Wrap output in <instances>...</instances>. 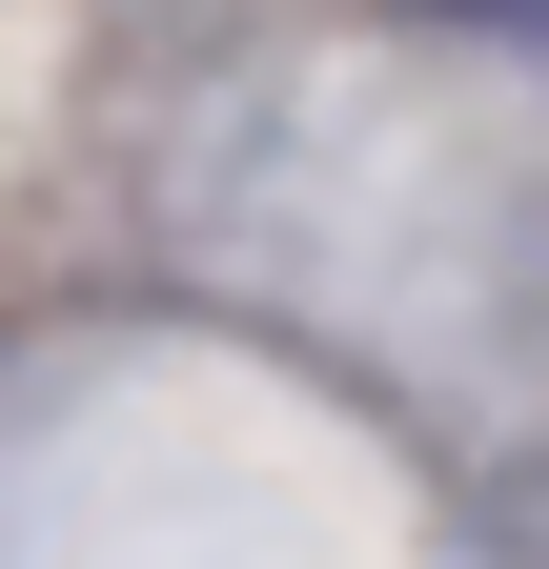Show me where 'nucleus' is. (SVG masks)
Returning a JSON list of instances; mask_svg holds the SVG:
<instances>
[{
	"label": "nucleus",
	"instance_id": "f257e3e1",
	"mask_svg": "<svg viewBox=\"0 0 549 569\" xmlns=\"http://www.w3.org/2000/svg\"><path fill=\"white\" fill-rule=\"evenodd\" d=\"M448 21H509V41H549V0H448Z\"/></svg>",
	"mask_w": 549,
	"mask_h": 569
}]
</instances>
